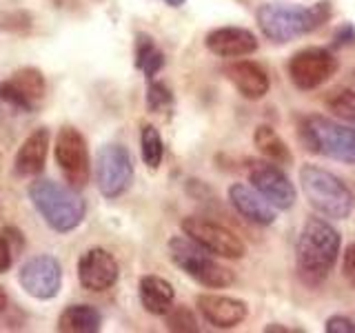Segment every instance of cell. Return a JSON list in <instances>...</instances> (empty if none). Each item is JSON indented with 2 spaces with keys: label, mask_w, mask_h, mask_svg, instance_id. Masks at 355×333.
I'll use <instances>...</instances> for the list:
<instances>
[{
  "label": "cell",
  "mask_w": 355,
  "mask_h": 333,
  "mask_svg": "<svg viewBox=\"0 0 355 333\" xmlns=\"http://www.w3.org/2000/svg\"><path fill=\"white\" fill-rule=\"evenodd\" d=\"M340 255V233L324 218H309L300 231L295 262L302 282L320 287L327 280Z\"/></svg>",
  "instance_id": "obj_1"
},
{
  "label": "cell",
  "mask_w": 355,
  "mask_h": 333,
  "mask_svg": "<svg viewBox=\"0 0 355 333\" xmlns=\"http://www.w3.org/2000/svg\"><path fill=\"white\" fill-rule=\"evenodd\" d=\"M329 18H331L329 3H315L313 7L266 3L260 5L258 11H255V20H258L260 31L277 44L306 36V33L324 25Z\"/></svg>",
  "instance_id": "obj_2"
},
{
  "label": "cell",
  "mask_w": 355,
  "mask_h": 333,
  "mask_svg": "<svg viewBox=\"0 0 355 333\" xmlns=\"http://www.w3.org/2000/svg\"><path fill=\"white\" fill-rule=\"evenodd\" d=\"M27 194L31 205L53 231L69 233L80 227V222L85 220L87 203L73 187H64L42 178V180H33L29 185Z\"/></svg>",
  "instance_id": "obj_3"
},
{
  "label": "cell",
  "mask_w": 355,
  "mask_h": 333,
  "mask_svg": "<svg viewBox=\"0 0 355 333\" xmlns=\"http://www.w3.org/2000/svg\"><path fill=\"white\" fill-rule=\"evenodd\" d=\"M300 182H302L309 205L324 218L347 220L353 214L355 196L349 185L336 173L315 164H304L300 169Z\"/></svg>",
  "instance_id": "obj_4"
},
{
  "label": "cell",
  "mask_w": 355,
  "mask_h": 333,
  "mask_svg": "<svg viewBox=\"0 0 355 333\" xmlns=\"http://www.w3.org/2000/svg\"><path fill=\"white\" fill-rule=\"evenodd\" d=\"M300 138L311 153L344 164H355V129L327 116H309L300 125Z\"/></svg>",
  "instance_id": "obj_5"
},
{
  "label": "cell",
  "mask_w": 355,
  "mask_h": 333,
  "mask_svg": "<svg viewBox=\"0 0 355 333\" xmlns=\"http://www.w3.org/2000/svg\"><path fill=\"white\" fill-rule=\"evenodd\" d=\"M169 258L178 269H182L196 282L211 287V289H225L231 287L236 275L227 266H222L218 260L211 258V251L200 247L191 238L175 236L169 240Z\"/></svg>",
  "instance_id": "obj_6"
},
{
  "label": "cell",
  "mask_w": 355,
  "mask_h": 333,
  "mask_svg": "<svg viewBox=\"0 0 355 333\" xmlns=\"http://www.w3.org/2000/svg\"><path fill=\"white\" fill-rule=\"evenodd\" d=\"M133 180V160L122 144H105L96 155V185L107 200H116Z\"/></svg>",
  "instance_id": "obj_7"
},
{
  "label": "cell",
  "mask_w": 355,
  "mask_h": 333,
  "mask_svg": "<svg viewBox=\"0 0 355 333\" xmlns=\"http://www.w3.org/2000/svg\"><path fill=\"white\" fill-rule=\"evenodd\" d=\"M53 155L58 162L64 180L73 189H83L92 176V162H89L87 140L76 127H62L53 142Z\"/></svg>",
  "instance_id": "obj_8"
},
{
  "label": "cell",
  "mask_w": 355,
  "mask_h": 333,
  "mask_svg": "<svg viewBox=\"0 0 355 333\" xmlns=\"http://www.w3.org/2000/svg\"><path fill=\"white\" fill-rule=\"evenodd\" d=\"M180 227L187 238H191L193 242L200 244V247H205L214 255H220V258L238 260L247 253V247H244V242L236 236V233L229 231L227 227L218 225L214 220H207L200 216H189L182 220Z\"/></svg>",
  "instance_id": "obj_9"
},
{
  "label": "cell",
  "mask_w": 355,
  "mask_h": 333,
  "mask_svg": "<svg viewBox=\"0 0 355 333\" xmlns=\"http://www.w3.org/2000/svg\"><path fill=\"white\" fill-rule=\"evenodd\" d=\"M18 282L22 291L36 300H51L60 293L62 287V264L53 255H33L18 271Z\"/></svg>",
  "instance_id": "obj_10"
},
{
  "label": "cell",
  "mask_w": 355,
  "mask_h": 333,
  "mask_svg": "<svg viewBox=\"0 0 355 333\" xmlns=\"http://www.w3.org/2000/svg\"><path fill=\"white\" fill-rule=\"evenodd\" d=\"M338 71V58L324 47H306L288 60V76L297 89L311 92Z\"/></svg>",
  "instance_id": "obj_11"
},
{
  "label": "cell",
  "mask_w": 355,
  "mask_h": 333,
  "mask_svg": "<svg viewBox=\"0 0 355 333\" xmlns=\"http://www.w3.org/2000/svg\"><path fill=\"white\" fill-rule=\"evenodd\" d=\"M249 182L269 200L275 209H291L297 200V191L280 164L271 160H253L249 166Z\"/></svg>",
  "instance_id": "obj_12"
},
{
  "label": "cell",
  "mask_w": 355,
  "mask_h": 333,
  "mask_svg": "<svg viewBox=\"0 0 355 333\" xmlns=\"http://www.w3.org/2000/svg\"><path fill=\"white\" fill-rule=\"evenodd\" d=\"M47 92L44 76L36 67H22L0 83V98L20 111H31Z\"/></svg>",
  "instance_id": "obj_13"
},
{
  "label": "cell",
  "mask_w": 355,
  "mask_h": 333,
  "mask_svg": "<svg viewBox=\"0 0 355 333\" xmlns=\"http://www.w3.org/2000/svg\"><path fill=\"white\" fill-rule=\"evenodd\" d=\"M118 262L107 249L94 247L80 255L78 260V280L89 291H107L118 282Z\"/></svg>",
  "instance_id": "obj_14"
},
{
  "label": "cell",
  "mask_w": 355,
  "mask_h": 333,
  "mask_svg": "<svg viewBox=\"0 0 355 333\" xmlns=\"http://www.w3.org/2000/svg\"><path fill=\"white\" fill-rule=\"evenodd\" d=\"M196 305L200 309L202 318L216 329H233L244 322L249 314L247 302H242L238 298L218 296V293H205L198 296Z\"/></svg>",
  "instance_id": "obj_15"
},
{
  "label": "cell",
  "mask_w": 355,
  "mask_h": 333,
  "mask_svg": "<svg viewBox=\"0 0 355 333\" xmlns=\"http://www.w3.org/2000/svg\"><path fill=\"white\" fill-rule=\"evenodd\" d=\"M205 44L218 58H242L258 51V38L244 27H218L209 31Z\"/></svg>",
  "instance_id": "obj_16"
},
{
  "label": "cell",
  "mask_w": 355,
  "mask_h": 333,
  "mask_svg": "<svg viewBox=\"0 0 355 333\" xmlns=\"http://www.w3.org/2000/svg\"><path fill=\"white\" fill-rule=\"evenodd\" d=\"M229 200H231V205L236 207L238 214L242 218L251 220L253 225L269 227L275 222V211H273L275 207L255 187L242 185V182L231 185L229 187Z\"/></svg>",
  "instance_id": "obj_17"
},
{
  "label": "cell",
  "mask_w": 355,
  "mask_h": 333,
  "mask_svg": "<svg viewBox=\"0 0 355 333\" xmlns=\"http://www.w3.org/2000/svg\"><path fill=\"white\" fill-rule=\"evenodd\" d=\"M49 147H51V133L47 127L31 131L16 153V160H14L16 173L18 176H38L44 169V162H47Z\"/></svg>",
  "instance_id": "obj_18"
},
{
  "label": "cell",
  "mask_w": 355,
  "mask_h": 333,
  "mask_svg": "<svg viewBox=\"0 0 355 333\" xmlns=\"http://www.w3.org/2000/svg\"><path fill=\"white\" fill-rule=\"evenodd\" d=\"M225 74L244 98L260 100L269 94V85H271L269 76H266V71L260 65L249 62V60H240V62L229 65Z\"/></svg>",
  "instance_id": "obj_19"
},
{
  "label": "cell",
  "mask_w": 355,
  "mask_h": 333,
  "mask_svg": "<svg viewBox=\"0 0 355 333\" xmlns=\"http://www.w3.org/2000/svg\"><path fill=\"white\" fill-rule=\"evenodd\" d=\"M138 296L144 311H149L151 316H166L173 307L175 291L169 280H164L160 275H144L140 278Z\"/></svg>",
  "instance_id": "obj_20"
},
{
  "label": "cell",
  "mask_w": 355,
  "mask_h": 333,
  "mask_svg": "<svg viewBox=\"0 0 355 333\" xmlns=\"http://www.w3.org/2000/svg\"><path fill=\"white\" fill-rule=\"evenodd\" d=\"M103 327V316L92 305H71L58 318V331L62 333H96Z\"/></svg>",
  "instance_id": "obj_21"
},
{
  "label": "cell",
  "mask_w": 355,
  "mask_h": 333,
  "mask_svg": "<svg viewBox=\"0 0 355 333\" xmlns=\"http://www.w3.org/2000/svg\"><path fill=\"white\" fill-rule=\"evenodd\" d=\"M253 140H255V147H258V151L264 155L266 160H271V162L280 164V166L291 164L293 155H291V151H288L286 142L277 136V131L273 127H269V125L258 127V129H255Z\"/></svg>",
  "instance_id": "obj_22"
},
{
  "label": "cell",
  "mask_w": 355,
  "mask_h": 333,
  "mask_svg": "<svg viewBox=\"0 0 355 333\" xmlns=\"http://www.w3.org/2000/svg\"><path fill=\"white\" fill-rule=\"evenodd\" d=\"M140 151H142V162L149 166V169H158L162 164V155H164V144L158 129L153 125H144L140 131Z\"/></svg>",
  "instance_id": "obj_23"
},
{
  "label": "cell",
  "mask_w": 355,
  "mask_h": 333,
  "mask_svg": "<svg viewBox=\"0 0 355 333\" xmlns=\"http://www.w3.org/2000/svg\"><path fill=\"white\" fill-rule=\"evenodd\" d=\"M324 105L333 116L347 122H355V92L353 89H333L327 94Z\"/></svg>",
  "instance_id": "obj_24"
},
{
  "label": "cell",
  "mask_w": 355,
  "mask_h": 333,
  "mask_svg": "<svg viewBox=\"0 0 355 333\" xmlns=\"http://www.w3.org/2000/svg\"><path fill=\"white\" fill-rule=\"evenodd\" d=\"M166 327L171 331H182V333H196L200 331L196 316L187 307H171V311L166 314Z\"/></svg>",
  "instance_id": "obj_25"
},
{
  "label": "cell",
  "mask_w": 355,
  "mask_h": 333,
  "mask_svg": "<svg viewBox=\"0 0 355 333\" xmlns=\"http://www.w3.org/2000/svg\"><path fill=\"white\" fill-rule=\"evenodd\" d=\"M173 103V96L169 92V87L162 83H151L147 89V107L153 114H160V111L169 109Z\"/></svg>",
  "instance_id": "obj_26"
},
{
  "label": "cell",
  "mask_w": 355,
  "mask_h": 333,
  "mask_svg": "<svg viewBox=\"0 0 355 333\" xmlns=\"http://www.w3.org/2000/svg\"><path fill=\"white\" fill-rule=\"evenodd\" d=\"M155 51V44L153 40L147 36V33H138V40H136V67L142 69L144 62L149 60V56Z\"/></svg>",
  "instance_id": "obj_27"
},
{
  "label": "cell",
  "mask_w": 355,
  "mask_h": 333,
  "mask_svg": "<svg viewBox=\"0 0 355 333\" xmlns=\"http://www.w3.org/2000/svg\"><path fill=\"white\" fill-rule=\"evenodd\" d=\"M324 331L327 333H355V320L347 316H333L327 320Z\"/></svg>",
  "instance_id": "obj_28"
},
{
  "label": "cell",
  "mask_w": 355,
  "mask_h": 333,
  "mask_svg": "<svg viewBox=\"0 0 355 333\" xmlns=\"http://www.w3.org/2000/svg\"><path fill=\"white\" fill-rule=\"evenodd\" d=\"M342 271H344V278H347V282L355 289V242H351L347 251H344Z\"/></svg>",
  "instance_id": "obj_29"
},
{
  "label": "cell",
  "mask_w": 355,
  "mask_h": 333,
  "mask_svg": "<svg viewBox=\"0 0 355 333\" xmlns=\"http://www.w3.org/2000/svg\"><path fill=\"white\" fill-rule=\"evenodd\" d=\"M162 65H164V56L155 49L151 56H149V60L144 62V67H142V71H144V76L147 78H153L155 74H158L160 69H162Z\"/></svg>",
  "instance_id": "obj_30"
},
{
  "label": "cell",
  "mask_w": 355,
  "mask_h": 333,
  "mask_svg": "<svg viewBox=\"0 0 355 333\" xmlns=\"http://www.w3.org/2000/svg\"><path fill=\"white\" fill-rule=\"evenodd\" d=\"M11 269V244L5 236H0V273Z\"/></svg>",
  "instance_id": "obj_31"
},
{
  "label": "cell",
  "mask_w": 355,
  "mask_h": 333,
  "mask_svg": "<svg viewBox=\"0 0 355 333\" xmlns=\"http://www.w3.org/2000/svg\"><path fill=\"white\" fill-rule=\"evenodd\" d=\"M336 42L338 44H353L355 42V27L344 25L336 31Z\"/></svg>",
  "instance_id": "obj_32"
},
{
  "label": "cell",
  "mask_w": 355,
  "mask_h": 333,
  "mask_svg": "<svg viewBox=\"0 0 355 333\" xmlns=\"http://www.w3.org/2000/svg\"><path fill=\"white\" fill-rule=\"evenodd\" d=\"M7 305H9V298H7V291L3 287H0V314H3V311L7 309Z\"/></svg>",
  "instance_id": "obj_33"
},
{
  "label": "cell",
  "mask_w": 355,
  "mask_h": 333,
  "mask_svg": "<svg viewBox=\"0 0 355 333\" xmlns=\"http://www.w3.org/2000/svg\"><path fill=\"white\" fill-rule=\"evenodd\" d=\"M264 331H266V333H271V331H280V333H286L288 329H284V327H277V325H269V327H266Z\"/></svg>",
  "instance_id": "obj_34"
},
{
  "label": "cell",
  "mask_w": 355,
  "mask_h": 333,
  "mask_svg": "<svg viewBox=\"0 0 355 333\" xmlns=\"http://www.w3.org/2000/svg\"><path fill=\"white\" fill-rule=\"evenodd\" d=\"M164 3L169 5V7H182V5H184V0H164Z\"/></svg>",
  "instance_id": "obj_35"
}]
</instances>
